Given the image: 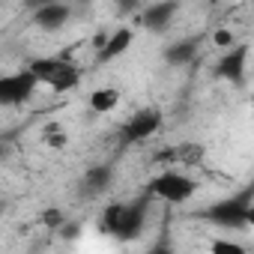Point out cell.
I'll return each mask as SVG.
<instances>
[{
  "label": "cell",
  "instance_id": "18",
  "mask_svg": "<svg viewBox=\"0 0 254 254\" xmlns=\"http://www.w3.org/2000/svg\"><path fill=\"white\" fill-rule=\"evenodd\" d=\"M212 251H242V245L239 242H227V239H215Z\"/></svg>",
  "mask_w": 254,
  "mask_h": 254
},
{
  "label": "cell",
  "instance_id": "23",
  "mask_svg": "<svg viewBox=\"0 0 254 254\" xmlns=\"http://www.w3.org/2000/svg\"><path fill=\"white\" fill-rule=\"evenodd\" d=\"M251 3H254V0H251Z\"/></svg>",
  "mask_w": 254,
  "mask_h": 254
},
{
  "label": "cell",
  "instance_id": "15",
  "mask_svg": "<svg viewBox=\"0 0 254 254\" xmlns=\"http://www.w3.org/2000/svg\"><path fill=\"white\" fill-rule=\"evenodd\" d=\"M45 144L54 147V150H63L69 144V138L63 135V129H57V126H51V129H45Z\"/></svg>",
  "mask_w": 254,
  "mask_h": 254
},
{
  "label": "cell",
  "instance_id": "12",
  "mask_svg": "<svg viewBox=\"0 0 254 254\" xmlns=\"http://www.w3.org/2000/svg\"><path fill=\"white\" fill-rule=\"evenodd\" d=\"M78 81H81V72H78V66L63 60V63H60V69L51 75L48 87H51L54 93H66V90H75V87H78Z\"/></svg>",
  "mask_w": 254,
  "mask_h": 254
},
{
  "label": "cell",
  "instance_id": "1",
  "mask_svg": "<svg viewBox=\"0 0 254 254\" xmlns=\"http://www.w3.org/2000/svg\"><path fill=\"white\" fill-rule=\"evenodd\" d=\"M144 212H147L144 200H138V203H111L105 209L102 224L117 239H135L144 230Z\"/></svg>",
  "mask_w": 254,
  "mask_h": 254
},
{
  "label": "cell",
  "instance_id": "9",
  "mask_svg": "<svg viewBox=\"0 0 254 254\" xmlns=\"http://www.w3.org/2000/svg\"><path fill=\"white\" fill-rule=\"evenodd\" d=\"M132 39H135V33H132L129 27H120L117 33H111V36H108L105 48L99 51V60H102V63H108V60H117L120 54H126V51H129Z\"/></svg>",
  "mask_w": 254,
  "mask_h": 254
},
{
  "label": "cell",
  "instance_id": "8",
  "mask_svg": "<svg viewBox=\"0 0 254 254\" xmlns=\"http://www.w3.org/2000/svg\"><path fill=\"white\" fill-rule=\"evenodd\" d=\"M69 15H72V9L57 0V3H48V6L36 9V12H33V21H36L42 30H60V27L69 21Z\"/></svg>",
  "mask_w": 254,
  "mask_h": 254
},
{
  "label": "cell",
  "instance_id": "13",
  "mask_svg": "<svg viewBox=\"0 0 254 254\" xmlns=\"http://www.w3.org/2000/svg\"><path fill=\"white\" fill-rule=\"evenodd\" d=\"M120 105V90L117 87H99L90 93V111L93 114H108Z\"/></svg>",
  "mask_w": 254,
  "mask_h": 254
},
{
  "label": "cell",
  "instance_id": "3",
  "mask_svg": "<svg viewBox=\"0 0 254 254\" xmlns=\"http://www.w3.org/2000/svg\"><path fill=\"white\" fill-rule=\"evenodd\" d=\"M150 191H153L156 197L168 200V203H183V200H189V197L197 191V183H194L191 177L180 174V171H165V174H159V177L150 183Z\"/></svg>",
  "mask_w": 254,
  "mask_h": 254
},
{
  "label": "cell",
  "instance_id": "7",
  "mask_svg": "<svg viewBox=\"0 0 254 254\" xmlns=\"http://www.w3.org/2000/svg\"><path fill=\"white\" fill-rule=\"evenodd\" d=\"M174 15H177V0H159V3H153V6L144 9L141 24H144L147 30L159 33V30H165V27L174 21Z\"/></svg>",
  "mask_w": 254,
  "mask_h": 254
},
{
  "label": "cell",
  "instance_id": "16",
  "mask_svg": "<svg viewBox=\"0 0 254 254\" xmlns=\"http://www.w3.org/2000/svg\"><path fill=\"white\" fill-rule=\"evenodd\" d=\"M42 224H45L48 230H60V227H63V212H60L57 206L45 209V212H42Z\"/></svg>",
  "mask_w": 254,
  "mask_h": 254
},
{
  "label": "cell",
  "instance_id": "19",
  "mask_svg": "<svg viewBox=\"0 0 254 254\" xmlns=\"http://www.w3.org/2000/svg\"><path fill=\"white\" fill-rule=\"evenodd\" d=\"M138 3H141V0H117L120 12H132V9H138Z\"/></svg>",
  "mask_w": 254,
  "mask_h": 254
},
{
  "label": "cell",
  "instance_id": "22",
  "mask_svg": "<svg viewBox=\"0 0 254 254\" xmlns=\"http://www.w3.org/2000/svg\"><path fill=\"white\" fill-rule=\"evenodd\" d=\"M248 224L254 227V203H251V209H248Z\"/></svg>",
  "mask_w": 254,
  "mask_h": 254
},
{
  "label": "cell",
  "instance_id": "17",
  "mask_svg": "<svg viewBox=\"0 0 254 254\" xmlns=\"http://www.w3.org/2000/svg\"><path fill=\"white\" fill-rule=\"evenodd\" d=\"M212 42H215L218 48H227V45L233 42V33H230V30H215V36H212Z\"/></svg>",
  "mask_w": 254,
  "mask_h": 254
},
{
  "label": "cell",
  "instance_id": "10",
  "mask_svg": "<svg viewBox=\"0 0 254 254\" xmlns=\"http://www.w3.org/2000/svg\"><path fill=\"white\" fill-rule=\"evenodd\" d=\"M197 51H200L197 39H180L165 48V60H168V66H186L197 57Z\"/></svg>",
  "mask_w": 254,
  "mask_h": 254
},
{
  "label": "cell",
  "instance_id": "2",
  "mask_svg": "<svg viewBox=\"0 0 254 254\" xmlns=\"http://www.w3.org/2000/svg\"><path fill=\"white\" fill-rule=\"evenodd\" d=\"M251 197H254V189H245L242 194L224 197V200H218L215 206L206 209V218L215 221L218 227H242V224H248V209L254 203Z\"/></svg>",
  "mask_w": 254,
  "mask_h": 254
},
{
  "label": "cell",
  "instance_id": "6",
  "mask_svg": "<svg viewBox=\"0 0 254 254\" xmlns=\"http://www.w3.org/2000/svg\"><path fill=\"white\" fill-rule=\"evenodd\" d=\"M245 57H248V48H245V45L227 51V54L215 63L212 75L221 78V81H230V84H242V78H245Z\"/></svg>",
  "mask_w": 254,
  "mask_h": 254
},
{
  "label": "cell",
  "instance_id": "5",
  "mask_svg": "<svg viewBox=\"0 0 254 254\" xmlns=\"http://www.w3.org/2000/svg\"><path fill=\"white\" fill-rule=\"evenodd\" d=\"M159 126H162V114L156 108H144L123 126V138H126V144H141L159 132Z\"/></svg>",
  "mask_w": 254,
  "mask_h": 254
},
{
  "label": "cell",
  "instance_id": "4",
  "mask_svg": "<svg viewBox=\"0 0 254 254\" xmlns=\"http://www.w3.org/2000/svg\"><path fill=\"white\" fill-rule=\"evenodd\" d=\"M36 84H42V81L36 78V72L30 66L24 72H18V75L0 78V102H3V105H21V102H27L33 96Z\"/></svg>",
  "mask_w": 254,
  "mask_h": 254
},
{
  "label": "cell",
  "instance_id": "20",
  "mask_svg": "<svg viewBox=\"0 0 254 254\" xmlns=\"http://www.w3.org/2000/svg\"><path fill=\"white\" fill-rule=\"evenodd\" d=\"M24 3L36 12V9H42V6H48V3H57V0H24Z\"/></svg>",
  "mask_w": 254,
  "mask_h": 254
},
{
  "label": "cell",
  "instance_id": "11",
  "mask_svg": "<svg viewBox=\"0 0 254 254\" xmlns=\"http://www.w3.org/2000/svg\"><path fill=\"white\" fill-rule=\"evenodd\" d=\"M111 180H114V174H111V168L108 165H96V168H90L87 174H84V194H102V191H108L111 189Z\"/></svg>",
  "mask_w": 254,
  "mask_h": 254
},
{
  "label": "cell",
  "instance_id": "14",
  "mask_svg": "<svg viewBox=\"0 0 254 254\" xmlns=\"http://www.w3.org/2000/svg\"><path fill=\"white\" fill-rule=\"evenodd\" d=\"M60 63H63V60H57V57H39V60H33V63H30V69L36 72V78H39L42 84H48V81H51V75L60 69Z\"/></svg>",
  "mask_w": 254,
  "mask_h": 254
},
{
  "label": "cell",
  "instance_id": "21",
  "mask_svg": "<svg viewBox=\"0 0 254 254\" xmlns=\"http://www.w3.org/2000/svg\"><path fill=\"white\" fill-rule=\"evenodd\" d=\"M60 233H63L66 239H69V236H78V224H63V227H60Z\"/></svg>",
  "mask_w": 254,
  "mask_h": 254
}]
</instances>
